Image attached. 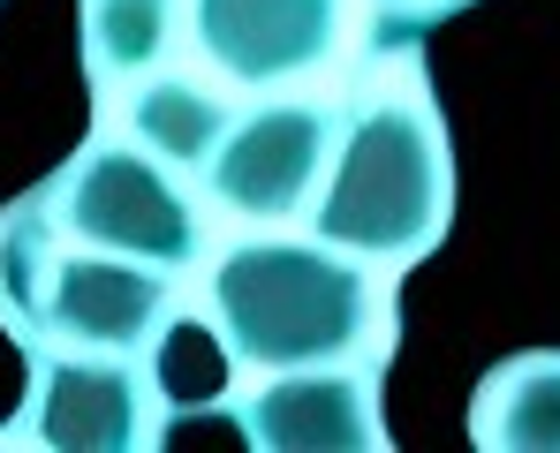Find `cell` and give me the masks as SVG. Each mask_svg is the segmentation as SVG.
<instances>
[{
  "label": "cell",
  "instance_id": "7c38bea8",
  "mask_svg": "<svg viewBox=\"0 0 560 453\" xmlns=\"http://www.w3.org/2000/svg\"><path fill=\"white\" fill-rule=\"evenodd\" d=\"M54 265H61V227H54V204L46 189L15 196L0 212V325L31 348L38 325H46V287H54Z\"/></svg>",
  "mask_w": 560,
  "mask_h": 453
},
{
  "label": "cell",
  "instance_id": "9c48e42d",
  "mask_svg": "<svg viewBox=\"0 0 560 453\" xmlns=\"http://www.w3.org/2000/svg\"><path fill=\"white\" fill-rule=\"evenodd\" d=\"M469 439L492 453H560V348L500 362L469 401Z\"/></svg>",
  "mask_w": 560,
  "mask_h": 453
},
{
  "label": "cell",
  "instance_id": "52a82bcc",
  "mask_svg": "<svg viewBox=\"0 0 560 453\" xmlns=\"http://www.w3.org/2000/svg\"><path fill=\"white\" fill-rule=\"evenodd\" d=\"M167 310H175V272L137 265V258H114V250H77V258L54 265L38 341L144 362V348H152L160 325H167ZM38 341H31V348H38Z\"/></svg>",
  "mask_w": 560,
  "mask_h": 453
},
{
  "label": "cell",
  "instance_id": "7a4b0ae2",
  "mask_svg": "<svg viewBox=\"0 0 560 453\" xmlns=\"http://www.w3.org/2000/svg\"><path fill=\"white\" fill-rule=\"evenodd\" d=\"M455 219V152L447 121L424 84H394L364 98L334 129V159L311 196V235L364 258V265H417L440 250Z\"/></svg>",
  "mask_w": 560,
  "mask_h": 453
},
{
  "label": "cell",
  "instance_id": "4fadbf2b",
  "mask_svg": "<svg viewBox=\"0 0 560 453\" xmlns=\"http://www.w3.org/2000/svg\"><path fill=\"white\" fill-rule=\"evenodd\" d=\"M144 356L160 362V393H167L175 408H189V401H220V385H228V348H220L212 325L167 318L160 341H152Z\"/></svg>",
  "mask_w": 560,
  "mask_h": 453
},
{
  "label": "cell",
  "instance_id": "8992f818",
  "mask_svg": "<svg viewBox=\"0 0 560 453\" xmlns=\"http://www.w3.org/2000/svg\"><path fill=\"white\" fill-rule=\"evenodd\" d=\"M23 439L54 453H137L152 439V385L137 356L98 348H31V393H23Z\"/></svg>",
  "mask_w": 560,
  "mask_h": 453
},
{
  "label": "cell",
  "instance_id": "ba28073f",
  "mask_svg": "<svg viewBox=\"0 0 560 453\" xmlns=\"http://www.w3.org/2000/svg\"><path fill=\"white\" fill-rule=\"evenodd\" d=\"M243 431L266 453H378V385L364 362H303L266 370V385L243 401Z\"/></svg>",
  "mask_w": 560,
  "mask_h": 453
},
{
  "label": "cell",
  "instance_id": "277c9868",
  "mask_svg": "<svg viewBox=\"0 0 560 453\" xmlns=\"http://www.w3.org/2000/svg\"><path fill=\"white\" fill-rule=\"evenodd\" d=\"M334 129L341 114L326 98H266L250 114H228L212 159H205V196L250 227H280L295 212H311L326 159H334Z\"/></svg>",
  "mask_w": 560,
  "mask_h": 453
},
{
  "label": "cell",
  "instance_id": "8fae6325",
  "mask_svg": "<svg viewBox=\"0 0 560 453\" xmlns=\"http://www.w3.org/2000/svg\"><path fill=\"white\" fill-rule=\"evenodd\" d=\"M183 38V0H84V76L98 91H129L167 69Z\"/></svg>",
  "mask_w": 560,
  "mask_h": 453
},
{
  "label": "cell",
  "instance_id": "5bb4252c",
  "mask_svg": "<svg viewBox=\"0 0 560 453\" xmlns=\"http://www.w3.org/2000/svg\"><path fill=\"white\" fill-rule=\"evenodd\" d=\"M455 8H469V0H372L378 38H386V46L409 38V31H424V23H440V15H455Z\"/></svg>",
  "mask_w": 560,
  "mask_h": 453
},
{
  "label": "cell",
  "instance_id": "6da1fadb",
  "mask_svg": "<svg viewBox=\"0 0 560 453\" xmlns=\"http://www.w3.org/2000/svg\"><path fill=\"white\" fill-rule=\"evenodd\" d=\"M205 310L228 362L303 370V362H364L378 348L372 265L318 235H243L212 258Z\"/></svg>",
  "mask_w": 560,
  "mask_h": 453
},
{
  "label": "cell",
  "instance_id": "3957f363",
  "mask_svg": "<svg viewBox=\"0 0 560 453\" xmlns=\"http://www.w3.org/2000/svg\"><path fill=\"white\" fill-rule=\"evenodd\" d=\"M54 227L77 250H114L137 265L189 272L205 258V212L183 189L175 167H160L144 144L129 136H92L61 175L46 181Z\"/></svg>",
  "mask_w": 560,
  "mask_h": 453
},
{
  "label": "cell",
  "instance_id": "5b68a950",
  "mask_svg": "<svg viewBox=\"0 0 560 453\" xmlns=\"http://www.w3.org/2000/svg\"><path fill=\"white\" fill-rule=\"evenodd\" d=\"M189 46L243 91H288L334 69L349 0H183Z\"/></svg>",
  "mask_w": 560,
  "mask_h": 453
},
{
  "label": "cell",
  "instance_id": "30bf717a",
  "mask_svg": "<svg viewBox=\"0 0 560 453\" xmlns=\"http://www.w3.org/2000/svg\"><path fill=\"white\" fill-rule=\"evenodd\" d=\"M121 121H129V144H144L160 167L205 175V159H212V144H220V129H228V106H220V91L197 84V76L152 69L144 84H129Z\"/></svg>",
  "mask_w": 560,
  "mask_h": 453
}]
</instances>
